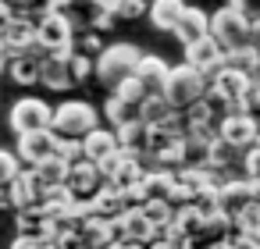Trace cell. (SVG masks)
Instances as JSON below:
<instances>
[{
	"mask_svg": "<svg viewBox=\"0 0 260 249\" xmlns=\"http://www.w3.org/2000/svg\"><path fill=\"white\" fill-rule=\"evenodd\" d=\"M217 196H221V210L235 221L249 203H256V189H253V178H224L221 182V189H217Z\"/></svg>",
	"mask_w": 260,
	"mask_h": 249,
	"instance_id": "cell-9",
	"label": "cell"
},
{
	"mask_svg": "<svg viewBox=\"0 0 260 249\" xmlns=\"http://www.w3.org/2000/svg\"><path fill=\"white\" fill-rule=\"evenodd\" d=\"M207 89H210V75H203L192 64H175L168 75V86H164V100L175 111H189L200 96H207Z\"/></svg>",
	"mask_w": 260,
	"mask_h": 249,
	"instance_id": "cell-3",
	"label": "cell"
},
{
	"mask_svg": "<svg viewBox=\"0 0 260 249\" xmlns=\"http://www.w3.org/2000/svg\"><path fill=\"white\" fill-rule=\"evenodd\" d=\"M253 100H256V107H260V82L253 86Z\"/></svg>",
	"mask_w": 260,
	"mask_h": 249,
	"instance_id": "cell-34",
	"label": "cell"
},
{
	"mask_svg": "<svg viewBox=\"0 0 260 249\" xmlns=\"http://www.w3.org/2000/svg\"><path fill=\"white\" fill-rule=\"evenodd\" d=\"M114 18H118V15H104V11H93V32H107V29L114 25Z\"/></svg>",
	"mask_w": 260,
	"mask_h": 249,
	"instance_id": "cell-29",
	"label": "cell"
},
{
	"mask_svg": "<svg viewBox=\"0 0 260 249\" xmlns=\"http://www.w3.org/2000/svg\"><path fill=\"white\" fill-rule=\"evenodd\" d=\"M40 40L50 47V54H72V40H75V25L68 18V11H50L40 18Z\"/></svg>",
	"mask_w": 260,
	"mask_h": 249,
	"instance_id": "cell-8",
	"label": "cell"
},
{
	"mask_svg": "<svg viewBox=\"0 0 260 249\" xmlns=\"http://www.w3.org/2000/svg\"><path fill=\"white\" fill-rule=\"evenodd\" d=\"M43 182H40V174H36V167H25L11 185H8V192H11V206L15 210H29V206H40L43 203Z\"/></svg>",
	"mask_w": 260,
	"mask_h": 249,
	"instance_id": "cell-10",
	"label": "cell"
},
{
	"mask_svg": "<svg viewBox=\"0 0 260 249\" xmlns=\"http://www.w3.org/2000/svg\"><path fill=\"white\" fill-rule=\"evenodd\" d=\"M15 153L22 157V164L36 167V164L50 160L54 153H61V135H57L54 128H43V132H25V135H18V150H15Z\"/></svg>",
	"mask_w": 260,
	"mask_h": 249,
	"instance_id": "cell-7",
	"label": "cell"
},
{
	"mask_svg": "<svg viewBox=\"0 0 260 249\" xmlns=\"http://www.w3.org/2000/svg\"><path fill=\"white\" fill-rule=\"evenodd\" d=\"M18 86H36L40 82V61L32 57H11V72H8Z\"/></svg>",
	"mask_w": 260,
	"mask_h": 249,
	"instance_id": "cell-21",
	"label": "cell"
},
{
	"mask_svg": "<svg viewBox=\"0 0 260 249\" xmlns=\"http://www.w3.org/2000/svg\"><path fill=\"white\" fill-rule=\"evenodd\" d=\"M221 4H232V0H221Z\"/></svg>",
	"mask_w": 260,
	"mask_h": 249,
	"instance_id": "cell-35",
	"label": "cell"
},
{
	"mask_svg": "<svg viewBox=\"0 0 260 249\" xmlns=\"http://www.w3.org/2000/svg\"><path fill=\"white\" fill-rule=\"evenodd\" d=\"M139 64H143L139 47H132V43H114V47H104V50L96 54V79L114 93L118 86H125L128 79H136Z\"/></svg>",
	"mask_w": 260,
	"mask_h": 249,
	"instance_id": "cell-1",
	"label": "cell"
},
{
	"mask_svg": "<svg viewBox=\"0 0 260 249\" xmlns=\"http://www.w3.org/2000/svg\"><path fill=\"white\" fill-rule=\"evenodd\" d=\"M224 61H228V54H224V47H221L214 36H207V40H200V43L185 47V64L200 68L203 75H214Z\"/></svg>",
	"mask_w": 260,
	"mask_h": 249,
	"instance_id": "cell-11",
	"label": "cell"
},
{
	"mask_svg": "<svg viewBox=\"0 0 260 249\" xmlns=\"http://www.w3.org/2000/svg\"><path fill=\"white\" fill-rule=\"evenodd\" d=\"M207 36H210V15L200 11V8H185V15H182L178 25H175V40H178L182 47H192V43H200V40H207Z\"/></svg>",
	"mask_w": 260,
	"mask_h": 249,
	"instance_id": "cell-15",
	"label": "cell"
},
{
	"mask_svg": "<svg viewBox=\"0 0 260 249\" xmlns=\"http://www.w3.org/2000/svg\"><path fill=\"white\" fill-rule=\"evenodd\" d=\"M0 54H8V29H0Z\"/></svg>",
	"mask_w": 260,
	"mask_h": 249,
	"instance_id": "cell-33",
	"label": "cell"
},
{
	"mask_svg": "<svg viewBox=\"0 0 260 249\" xmlns=\"http://www.w3.org/2000/svg\"><path fill=\"white\" fill-rule=\"evenodd\" d=\"M118 139H121V150L125 153H150V125L146 121H136V125H125L118 128Z\"/></svg>",
	"mask_w": 260,
	"mask_h": 249,
	"instance_id": "cell-19",
	"label": "cell"
},
{
	"mask_svg": "<svg viewBox=\"0 0 260 249\" xmlns=\"http://www.w3.org/2000/svg\"><path fill=\"white\" fill-rule=\"evenodd\" d=\"M242 171H246V178H260V143H253L242 153Z\"/></svg>",
	"mask_w": 260,
	"mask_h": 249,
	"instance_id": "cell-27",
	"label": "cell"
},
{
	"mask_svg": "<svg viewBox=\"0 0 260 249\" xmlns=\"http://www.w3.org/2000/svg\"><path fill=\"white\" fill-rule=\"evenodd\" d=\"M36 174H40V182H43V185H68L72 160H68V157H61V153H54L50 160L36 164Z\"/></svg>",
	"mask_w": 260,
	"mask_h": 249,
	"instance_id": "cell-20",
	"label": "cell"
},
{
	"mask_svg": "<svg viewBox=\"0 0 260 249\" xmlns=\"http://www.w3.org/2000/svg\"><path fill=\"white\" fill-rule=\"evenodd\" d=\"M121 150V139H118V128H93L86 139H82V153H86V160H93V164H104V160H111L114 153Z\"/></svg>",
	"mask_w": 260,
	"mask_h": 249,
	"instance_id": "cell-13",
	"label": "cell"
},
{
	"mask_svg": "<svg viewBox=\"0 0 260 249\" xmlns=\"http://www.w3.org/2000/svg\"><path fill=\"white\" fill-rule=\"evenodd\" d=\"M15 8H18V15H25V18H43V15H50V11H57V0H15Z\"/></svg>",
	"mask_w": 260,
	"mask_h": 249,
	"instance_id": "cell-23",
	"label": "cell"
},
{
	"mask_svg": "<svg viewBox=\"0 0 260 249\" xmlns=\"http://www.w3.org/2000/svg\"><path fill=\"white\" fill-rule=\"evenodd\" d=\"M75 54V50H72ZM72 54H50L47 61H40V82L47 89H72L75 75H72Z\"/></svg>",
	"mask_w": 260,
	"mask_h": 249,
	"instance_id": "cell-12",
	"label": "cell"
},
{
	"mask_svg": "<svg viewBox=\"0 0 260 249\" xmlns=\"http://www.w3.org/2000/svg\"><path fill=\"white\" fill-rule=\"evenodd\" d=\"M18 18V8L11 0H0V29H11V22Z\"/></svg>",
	"mask_w": 260,
	"mask_h": 249,
	"instance_id": "cell-28",
	"label": "cell"
},
{
	"mask_svg": "<svg viewBox=\"0 0 260 249\" xmlns=\"http://www.w3.org/2000/svg\"><path fill=\"white\" fill-rule=\"evenodd\" d=\"M82 54H100V36H96V32H89V36L82 40Z\"/></svg>",
	"mask_w": 260,
	"mask_h": 249,
	"instance_id": "cell-31",
	"label": "cell"
},
{
	"mask_svg": "<svg viewBox=\"0 0 260 249\" xmlns=\"http://www.w3.org/2000/svg\"><path fill=\"white\" fill-rule=\"evenodd\" d=\"M11 128L18 135L25 132H43V128H54V107L40 96H22L15 107H11Z\"/></svg>",
	"mask_w": 260,
	"mask_h": 249,
	"instance_id": "cell-5",
	"label": "cell"
},
{
	"mask_svg": "<svg viewBox=\"0 0 260 249\" xmlns=\"http://www.w3.org/2000/svg\"><path fill=\"white\" fill-rule=\"evenodd\" d=\"M18 174H22V157L11 150H0V189H8Z\"/></svg>",
	"mask_w": 260,
	"mask_h": 249,
	"instance_id": "cell-22",
	"label": "cell"
},
{
	"mask_svg": "<svg viewBox=\"0 0 260 249\" xmlns=\"http://www.w3.org/2000/svg\"><path fill=\"white\" fill-rule=\"evenodd\" d=\"M232 8H235L253 29H260V0H232Z\"/></svg>",
	"mask_w": 260,
	"mask_h": 249,
	"instance_id": "cell-24",
	"label": "cell"
},
{
	"mask_svg": "<svg viewBox=\"0 0 260 249\" xmlns=\"http://www.w3.org/2000/svg\"><path fill=\"white\" fill-rule=\"evenodd\" d=\"M150 4H153V0H121L118 18H139V15H150Z\"/></svg>",
	"mask_w": 260,
	"mask_h": 249,
	"instance_id": "cell-26",
	"label": "cell"
},
{
	"mask_svg": "<svg viewBox=\"0 0 260 249\" xmlns=\"http://www.w3.org/2000/svg\"><path fill=\"white\" fill-rule=\"evenodd\" d=\"M11 72V54H0V75Z\"/></svg>",
	"mask_w": 260,
	"mask_h": 249,
	"instance_id": "cell-32",
	"label": "cell"
},
{
	"mask_svg": "<svg viewBox=\"0 0 260 249\" xmlns=\"http://www.w3.org/2000/svg\"><path fill=\"white\" fill-rule=\"evenodd\" d=\"M100 114L93 103L86 100H64L57 111H54V132L61 139H86L93 128H96Z\"/></svg>",
	"mask_w": 260,
	"mask_h": 249,
	"instance_id": "cell-4",
	"label": "cell"
},
{
	"mask_svg": "<svg viewBox=\"0 0 260 249\" xmlns=\"http://www.w3.org/2000/svg\"><path fill=\"white\" fill-rule=\"evenodd\" d=\"M72 75L75 82H86L89 75H96V61H89L86 54H72Z\"/></svg>",
	"mask_w": 260,
	"mask_h": 249,
	"instance_id": "cell-25",
	"label": "cell"
},
{
	"mask_svg": "<svg viewBox=\"0 0 260 249\" xmlns=\"http://www.w3.org/2000/svg\"><path fill=\"white\" fill-rule=\"evenodd\" d=\"M89 4H93V11H104V15H118L121 0H89Z\"/></svg>",
	"mask_w": 260,
	"mask_h": 249,
	"instance_id": "cell-30",
	"label": "cell"
},
{
	"mask_svg": "<svg viewBox=\"0 0 260 249\" xmlns=\"http://www.w3.org/2000/svg\"><path fill=\"white\" fill-rule=\"evenodd\" d=\"M253 32H256V29L239 15L232 4H221V8L210 15V36L224 47V54H228V57L253 50Z\"/></svg>",
	"mask_w": 260,
	"mask_h": 249,
	"instance_id": "cell-2",
	"label": "cell"
},
{
	"mask_svg": "<svg viewBox=\"0 0 260 249\" xmlns=\"http://www.w3.org/2000/svg\"><path fill=\"white\" fill-rule=\"evenodd\" d=\"M185 8L189 4H182V0H153L150 4V22L157 29H164V32H175V25L185 15Z\"/></svg>",
	"mask_w": 260,
	"mask_h": 249,
	"instance_id": "cell-18",
	"label": "cell"
},
{
	"mask_svg": "<svg viewBox=\"0 0 260 249\" xmlns=\"http://www.w3.org/2000/svg\"><path fill=\"white\" fill-rule=\"evenodd\" d=\"M104 185V174H100V164L93 160H79L72 164V174H68V189L79 196V199H93Z\"/></svg>",
	"mask_w": 260,
	"mask_h": 249,
	"instance_id": "cell-14",
	"label": "cell"
},
{
	"mask_svg": "<svg viewBox=\"0 0 260 249\" xmlns=\"http://www.w3.org/2000/svg\"><path fill=\"white\" fill-rule=\"evenodd\" d=\"M217 135H221L224 146H232V150H249L253 143H260V121H256L249 111H232V114L221 118Z\"/></svg>",
	"mask_w": 260,
	"mask_h": 249,
	"instance_id": "cell-6",
	"label": "cell"
},
{
	"mask_svg": "<svg viewBox=\"0 0 260 249\" xmlns=\"http://www.w3.org/2000/svg\"><path fill=\"white\" fill-rule=\"evenodd\" d=\"M168 75H171V68H168L160 57H153V54H143V64H139L136 79H139V86L146 89V96H153V93H164V86H168Z\"/></svg>",
	"mask_w": 260,
	"mask_h": 249,
	"instance_id": "cell-17",
	"label": "cell"
},
{
	"mask_svg": "<svg viewBox=\"0 0 260 249\" xmlns=\"http://www.w3.org/2000/svg\"><path fill=\"white\" fill-rule=\"evenodd\" d=\"M104 114H107L111 128L136 125V121H143V100H128V96H121V93H111V100L104 103Z\"/></svg>",
	"mask_w": 260,
	"mask_h": 249,
	"instance_id": "cell-16",
	"label": "cell"
}]
</instances>
